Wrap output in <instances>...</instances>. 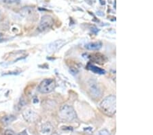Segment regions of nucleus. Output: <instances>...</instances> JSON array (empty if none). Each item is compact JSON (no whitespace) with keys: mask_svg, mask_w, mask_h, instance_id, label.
I'll list each match as a JSON object with an SVG mask.
<instances>
[{"mask_svg":"<svg viewBox=\"0 0 153 135\" xmlns=\"http://www.w3.org/2000/svg\"><path fill=\"white\" fill-rule=\"evenodd\" d=\"M117 99L114 95H109L103 99L100 104V108L103 113L108 116H112L117 110Z\"/></svg>","mask_w":153,"mask_h":135,"instance_id":"nucleus-1","label":"nucleus"},{"mask_svg":"<svg viewBox=\"0 0 153 135\" xmlns=\"http://www.w3.org/2000/svg\"><path fill=\"white\" fill-rule=\"evenodd\" d=\"M59 115L61 119L66 122H71L76 118V113L74 108L68 104L61 106Z\"/></svg>","mask_w":153,"mask_h":135,"instance_id":"nucleus-2","label":"nucleus"},{"mask_svg":"<svg viewBox=\"0 0 153 135\" xmlns=\"http://www.w3.org/2000/svg\"><path fill=\"white\" fill-rule=\"evenodd\" d=\"M56 87L55 81L53 78H46L38 86V90L42 94H48L53 92Z\"/></svg>","mask_w":153,"mask_h":135,"instance_id":"nucleus-3","label":"nucleus"},{"mask_svg":"<svg viewBox=\"0 0 153 135\" xmlns=\"http://www.w3.org/2000/svg\"><path fill=\"white\" fill-rule=\"evenodd\" d=\"M88 92L94 99H99L102 95L103 92L100 85L95 80H90L88 83Z\"/></svg>","mask_w":153,"mask_h":135,"instance_id":"nucleus-4","label":"nucleus"},{"mask_svg":"<svg viewBox=\"0 0 153 135\" xmlns=\"http://www.w3.org/2000/svg\"><path fill=\"white\" fill-rule=\"evenodd\" d=\"M54 24L53 19L49 15H44L42 18L38 25V29L39 31H46L52 28Z\"/></svg>","mask_w":153,"mask_h":135,"instance_id":"nucleus-5","label":"nucleus"},{"mask_svg":"<svg viewBox=\"0 0 153 135\" xmlns=\"http://www.w3.org/2000/svg\"><path fill=\"white\" fill-rule=\"evenodd\" d=\"M23 116L24 119L29 123L35 122L38 119V114L36 112H34L33 110L31 109L25 110L23 112Z\"/></svg>","mask_w":153,"mask_h":135,"instance_id":"nucleus-6","label":"nucleus"},{"mask_svg":"<svg viewBox=\"0 0 153 135\" xmlns=\"http://www.w3.org/2000/svg\"><path fill=\"white\" fill-rule=\"evenodd\" d=\"M63 40H56L54 41L51 44H49L48 46V52H55V51H57L59 48H61L64 44Z\"/></svg>","mask_w":153,"mask_h":135,"instance_id":"nucleus-7","label":"nucleus"},{"mask_svg":"<svg viewBox=\"0 0 153 135\" xmlns=\"http://www.w3.org/2000/svg\"><path fill=\"white\" fill-rule=\"evenodd\" d=\"M54 131L53 126L49 122H46L42 126L41 133L43 135H52Z\"/></svg>","mask_w":153,"mask_h":135,"instance_id":"nucleus-8","label":"nucleus"},{"mask_svg":"<svg viewBox=\"0 0 153 135\" xmlns=\"http://www.w3.org/2000/svg\"><path fill=\"white\" fill-rule=\"evenodd\" d=\"M35 12V10H34L33 8L30 6H27V7H24L23 8H22L20 11V14H21L23 16L25 17H29L33 15Z\"/></svg>","mask_w":153,"mask_h":135,"instance_id":"nucleus-9","label":"nucleus"},{"mask_svg":"<svg viewBox=\"0 0 153 135\" xmlns=\"http://www.w3.org/2000/svg\"><path fill=\"white\" fill-rule=\"evenodd\" d=\"M102 43L101 42H95V43H90L85 46V47L88 50L95 51L99 50L102 48Z\"/></svg>","mask_w":153,"mask_h":135,"instance_id":"nucleus-10","label":"nucleus"},{"mask_svg":"<svg viewBox=\"0 0 153 135\" xmlns=\"http://www.w3.org/2000/svg\"><path fill=\"white\" fill-rule=\"evenodd\" d=\"M15 119H16V117L14 116V115H7L2 117L1 119V122L2 124L5 125V126H7V125H9L10 124H11L12 122H13Z\"/></svg>","mask_w":153,"mask_h":135,"instance_id":"nucleus-11","label":"nucleus"},{"mask_svg":"<svg viewBox=\"0 0 153 135\" xmlns=\"http://www.w3.org/2000/svg\"><path fill=\"white\" fill-rule=\"evenodd\" d=\"M91 60L95 63H98L100 64H103L105 62V57L101 54H95L91 55Z\"/></svg>","mask_w":153,"mask_h":135,"instance_id":"nucleus-12","label":"nucleus"},{"mask_svg":"<svg viewBox=\"0 0 153 135\" xmlns=\"http://www.w3.org/2000/svg\"><path fill=\"white\" fill-rule=\"evenodd\" d=\"M88 68L90 70L92 71V72H95L96 74H100V75H103V74L105 73V71L104 70L102 69V68H98L97 66H93L92 64H88Z\"/></svg>","mask_w":153,"mask_h":135,"instance_id":"nucleus-13","label":"nucleus"},{"mask_svg":"<svg viewBox=\"0 0 153 135\" xmlns=\"http://www.w3.org/2000/svg\"><path fill=\"white\" fill-rule=\"evenodd\" d=\"M19 1L20 0H2V1L6 4H13L15 3H18Z\"/></svg>","mask_w":153,"mask_h":135,"instance_id":"nucleus-14","label":"nucleus"},{"mask_svg":"<svg viewBox=\"0 0 153 135\" xmlns=\"http://www.w3.org/2000/svg\"><path fill=\"white\" fill-rule=\"evenodd\" d=\"M98 135H110V134H109V132H108L107 131L103 130V131H102L101 132H99Z\"/></svg>","mask_w":153,"mask_h":135,"instance_id":"nucleus-15","label":"nucleus"},{"mask_svg":"<svg viewBox=\"0 0 153 135\" xmlns=\"http://www.w3.org/2000/svg\"><path fill=\"white\" fill-rule=\"evenodd\" d=\"M4 135H15L14 132L13 131H10V130H7V131L5 132Z\"/></svg>","mask_w":153,"mask_h":135,"instance_id":"nucleus-16","label":"nucleus"},{"mask_svg":"<svg viewBox=\"0 0 153 135\" xmlns=\"http://www.w3.org/2000/svg\"><path fill=\"white\" fill-rule=\"evenodd\" d=\"M17 135H28V134H27V133L26 131H23L22 132H20V133L18 134Z\"/></svg>","mask_w":153,"mask_h":135,"instance_id":"nucleus-17","label":"nucleus"},{"mask_svg":"<svg viewBox=\"0 0 153 135\" xmlns=\"http://www.w3.org/2000/svg\"><path fill=\"white\" fill-rule=\"evenodd\" d=\"M2 19H3V14H2L1 10H0V21H1Z\"/></svg>","mask_w":153,"mask_h":135,"instance_id":"nucleus-18","label":"nucleus"},{"mask_svg":"<svg viewBox=\"0 0 153 135\" xmlns=\"http://www.w3.org/2000/svg\"><path fill=\"white\" fill-rule=\"evenodd\" d=\"M2 38H3V36H2V34L0 33V40H2Z\"/></svg>","mask_w":153,"mask_h":135,"instance_id":"nucleus-19","label":"nucleus"}]
</instances>
